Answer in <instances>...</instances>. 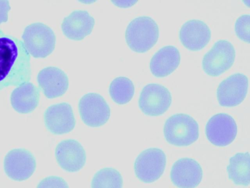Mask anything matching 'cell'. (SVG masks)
Masks as SVG:
<instances>
[{"instance_id":"1","label":"cell","mask_w":250,"mask_h":188,"mask_svg":"<svg viewBox=\"0 0 250 188\" xmlns=\"http://www.w3.org/2000/svg\"><path fill=\"white\" fill-rule=\"evenodd\" d=\"M31 78L30 56L22 41L0 29V90Z\"/></svg>"},{"instance_id":"2","label":"cell","mask_w":250,"mask_h":188,"mask_svg":"<svg viewBox=\"0 0 250 188\" xmlns=\"http://www.w3.org/2000/svg\"><path fill=\"white\" fill-rule=\"evenodd\" d=\"M159 35L157 23L147 16L133 19L128 24L125 32L127 45L132 50L138 52L150 49L157 42Z\"/></svg>"},{"instance_id":"3","label":"cell","mask_w":250,"mask_h":188,"mask_svg":"<svg viewBox=\"0 0 250 188\" xmlns=\"http://www.w3.org/2000/svg\"><path fill=\"white\" fill-rule=\"evenodd\" d=\"M164 134L170 144L177 146L189 145L199 137V126L191 116L177 114L168 118L164 125Z\"/></svg>"},{"instance_id":"4","label":"cell","mask_w":250,"mask_h":188,"mask_svg":"<svg viewBox=\"0 0 250 188\" xmlns=\"http://www.w3.org/2000/svg\"><path fill=\"white\" fill-rule=\"evenodd\" d=\"M23 44L26 50L35 58H44L54 50L56 36L53 29L42 23L27 25L22 34Z\"/></svg>"},{"instance_id":"5","label":"cell","mask_w":250,"mask_h":188,"mask_svg":"<svg viewBox=\"0 0 250 188\" xmlns=\"http://www.w3.org/2000/svg\"><path fill=\"white\" fill-rule=\"evenodd\" d=\"M164 152L157 148L143 151L137 157L134 164L136 177L145 183L154 182L163 175L166 165Z\"/></svg>"},{"instance_id":"6","label":"cell","mask_w":250,"mask_h":188,"mask_svg":"<svg viewBox=\"0 0 250 188\" xmlns=\"http://www.w3.org/2000/svg\"><path fill=\"white\" fill-rule=\"evenodd\" d=\"M235 57L233 45L227 40H219L205 54L202 61V68L210 76H218L232 66Z\"/></svg>"},{"instance_id":"7","label":"cell","mask_w":250,"mask_h":188,"mask_svg":"<svg viewBox=\"0 0 250 188\" xmlns=\"http://www.w3.org/2000/svg\"><path fill=\"white\" fill-rule=\"evenodd\" d=\"M81 118L89 127H98L105 124L110 116V108L104 97L96 93L83 95L78 103Z\"/></svg>"},{"instance_id":"8","label":"cell","mask_w":250,"mask_h":188,"mask_svg":"<svg viewBox=\"0 0 250 188\" xmlns=\"http://www.w3.org/2000/svg\"><path fill=\"white\" fill-rule=\"evenodd\" d=\"M171 101V93L165 86L158 83H149L142 89L138 104L145 115L157 116L168 110Z\"/></svg>"},{"instance_id":"9","label":"cell","mask_w":250,"mask_h":188,"mask_svg":"<svg viewBox=\"0 0 250 188\" xmlns=\"http://www.w3.org/2000/svg\"><path fill=\"white\" fill-rule=\"evenodd\" d=\"M6 174L17 181L25 180L34 172L36 163L33 155L23 148H16L9 151L3 162Z\"/></svg>"},{"instance_id":"10","label":"cell","mask_w":250,"mask_h":188,"mask_svg":"<svg viewBox=\"0 0 250 188\" xmlns=\"http://www.w3.org/2000/svg\"><path fill=\"white\" fill-rule=\"evenodd\" d=\"M248 86V78L244 74L238 72L229 75L218 86L216 95L218 103L229 107L240 104L247 95Z\"/></svg>"},{"instance_id":"11","label":"cell","mask_w":250,"mask_h":188,"mask_svg":"<svg viewBox=\"0 0 250 188\" xmlns=\"http://www.w3.org/2000/svg\"><path fill=\"white\" fill-rule=\"evenodd\" d=\"M237 126L234 118L226 113L213 116L206 126V135L210 142L217 146H226L235 139Z\"/></svg>"},{"instance_id":"12","label":"cell","mask_w":250,"mask_h":188,"mask_svg":"<svg viewBox=\"0 0 250 188\" xmlns=\"http://www.w3.org/2000/svg\"><path fill=\"white\" fill-rule=\"evenodd\" d=\"M44 121L47 129L54 135L68 133L76 124L72 107L65 102L49 106L44 113Z\"/></svg>"},{"instance_id":"13","label":"cell","mask_w":250,"mask_h":188,"mask_svg":"<svg viewBox=\"0 0 250 188\" xmlns=\"http://www.w3.org/2000/svg\"><path fill=\"white\" fill-rule=\"evenodd\" d=\"M55 157L59 166L68 172H76L85 165L86 153L77 140L66 139L60 141L55 148Z\"/></svg>"},{"instance_id":"14","label":"cell","mask_w":250,"mask_h":188,"mask_svg":"<svg viewBox=\"0 0 250 188\" xmlns=\"http://www.w3.org/2000/svg\"><path fill=\"white\" fill-rule=\"evenodd\" d=\"M170 176L171 182L178 188H195L201 182L203 171L196 161L184 158L174 163Z\"/></svg>"},{"instance_id":"15","label":"cell","mask_w":250,"mask_h":188,"mask_svg":"<svg viewBox=\"0 0 250 188\" xmlns=\"http://www.w3.org/2000/svg\"><path fill=\"white\" fill-rule=\"evenodd\" d=\"M179 39L182 45L191 51L203 48L211 38V30L203 21L191 19L186 21L179 31Z\"/></svg>"},{"instance_id":"16","label":"cell","mask_w":250,"mask_h":188,"mask_svg":"<svg viewBox=\"0 0 250 188\" xmlns=\"http://www.w3.org/2000/svg\"><path fill=\"white\" fill-rule=\"evenodd\" d=\"M37 82L40 88L48 98L63 94L69 84L66 73L55 66H48L41 70L37 75Z\"/></svg>"},{"instance_id":"17","label":"cell","mask_w":250,"mask_h":188,"mask_svg":"<svg viewBox=\"0 0 250 188\" xmlns=\"http://www.w3.org/2000/svg\"><path fill=\"white\" fill-rule=\"evenodd\" d=\"M95 19L85 10H75L65 16L61 24L63 34L73 40H81L92 31Z\"/></svg>"},{"instance_id":"18","label":"cell","mask_w":250,"mask_h":188,"mask_svg":"<svg viewBox=\"0 0 250 188\" xmlns=\"http://www.w3.org/2000/svg\"><path fill=\"white\" fill-rule=\"evenodd\" d=\"M181 56L178 49L174 46L163 47L151 57L149 68L152 74L158 77L166 76L178 67Z\"/></svg>"},{"instance_id":"19","label":"cell","mask_w":250,"mask_h":188,"mask_svg":"<svg viewBox=\"0 0 250 188\" xmlns=\"http://www.w3.org/2000/svg\"><path fill=\"white\" fill-rule=\"evenodd\" d=\"M40 96V89L33 83L26 82L13 90L10 95V102L18 113L28 114L38 106Z\"/></svg>"},{"instance_id":"20","label":"cell","mask_w":250,"mask_h":188,"mask_svg":"<svg viewBox=\"0 0 250 188\" xmlns=\"http://www.w3.org/2000/svg\"><path fill=\"white\" fill-rule=\"evenodd\" d=\"M250 154L238 153L229 159L227 170L229 178L237 185L247 186L250 183Z\"/></svg>"},{"instance_id":"21","label":"cell","mask_w":250,"mask_h":188,"mask_svg":"<svg viewBox=\"0 0 250 188\" xmlns=\"http://www.w3.org/2000/svg\"><path fill=\"white\" fill-rule=\"evenodd\" d=\"M134 85L129 78L120 76L115 78L110 83L109 93L114 101L119 104L128 102L134 94Z\"/></svg>"},{"instance_id":"22","label":"cell","mask_w":250,"mask_h":188,"mask_svg":"<svg viewBox=\"0 0 250 188\" xmlns=\"http://www.w3.org/2000/svg\"><path fill=\"white\" fill-rule=\"evenodd\" d=\"M123 179L117 169L105 167L98 170L91 182V188H122Z\"/></svg>"},{"instance_id":"23","label":"cell","mask_w":250,"mask_h":188,"mask_svg":"<svg viewBox=\"0 0 250 188\" xmlns=\"http://www.w3.org/2000/svg\"><path fill=\"white\" fill-rule=\"evenodd\" d=\"M250 14H243L236 20L234 28L237 36L244 42H250Z\"/></svg>"},{"instance_id":"24","label":"cell","mask_w":250,"mask_h":188,"mask_svg":"<svg viewBox=\"0 0 250 188\" xmlns=\"http://www.w3.org/2000/svg\"><path fill=\"white\" fill-rule=\"evenodd\" d=\"M36 188H69V187L67 183L62 178L56 176H50L42 180Z\"/></svg>"},{"instance_id":"25","label":"cell","mask_w":250,"mask_h":188,"mask_svg":"<svg viewBox=\"0 0 250 188\" xmlns=\"http://www.w3.org/2000/svg\"><path fill=\"white\" fill-rule=\"evenodd\" d=\"M10 10L9 1L7 0H0V24L7 21Z\"/></svg>"},{"instance_id":"26","label":"cell","mask_w":250,"mask_h":188,"mask_svg":"<svg viewBox=\"0 0 250 188\" xmlns=\"http://www.w3.org/2000/svg\"><path fill=\"white\" fill-rule=\"evenodd\" d=\"M112 1L116 5L121 7H126L133 5L136 0H113Z\"/></svg>"}]
</instances>
